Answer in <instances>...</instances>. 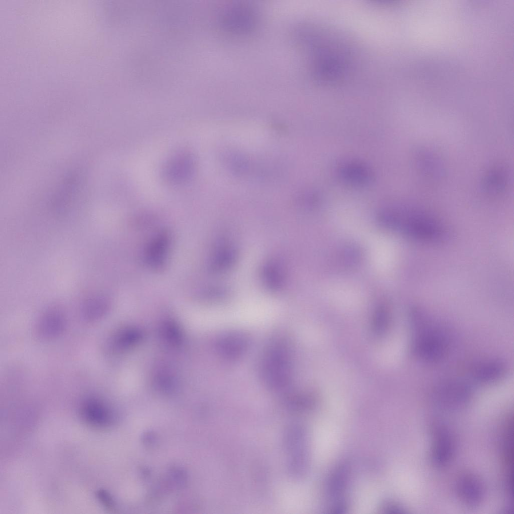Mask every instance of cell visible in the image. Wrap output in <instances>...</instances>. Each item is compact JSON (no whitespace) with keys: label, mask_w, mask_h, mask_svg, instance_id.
Instances as JSON below:
<instances>
[{"label":"cell","mask_w":514,"mask_h":514,"mask_svg":"<svg viewBox=\"0 0 514 514\" xmlns=\"http://www.w3.org/2000/svg\"><path fill=\"white\" fill-rule=\"evenodd\" d=\"M414 334L412 348L415 354L423 360L432 362L441 359L448 349L443 332L420 310L412 312Z\"/></svg>","instance_id":"6da1fadb"},{"label":"cell","mask_w":514,"mask_h":514,"mask_svg":"<svg viewBox=\"0 0 514 514\" xmlns=\"http://www.w3.org/2000/svg\"><path fill=\"white\" fill-rule=\"evenodd\" d=\"M394 222L407 235L420 241L443 240L445 229L437 219L421 209H403L393 213Z\"/></svg>","instance_id":"7a4b0ae2"},{"label":"cell","mask_w":514,"mask_h":514,"mask_svg":"<svg viewBox=\"0 0 514 514\" xmlns=\"http://www.w3.org/2000/svg\"><path fill=\"white\" fill-rule=\"evenodd\" d=\"M262 373L270 388L281 389L288 384L290 365L288 351L283 344L275 343L269 348L262 362Z\"/></svg>","instance_id":"3957f363"},{"label":"cell","mask_w":514,"mask_h":514,"mask_svg":"<svg viewBox=\"0 0 514 514\" xmlns=\"http://www.w3.org/2000/svg\"><path fill=\"white\" fill-rule=\"evenodd\" d=\"M470 390L465 383L451 380L438 384L433 391V396L439 404L449 408L456 407L465 404L469 399Z\"/></svg>","instance_id":"277c9868"},{"label":"cell","mask_w":514,"mask_h":514,"mask_svg":"<svg viewBox=\"0 0 514 514\" xmlns=\"http://www.w3.org/2000/svg\"><path fill=\"white\" fill-rule=\"evenodd\" d=\"M252 9L247 5L231 6L222 15V23L229 31L241 33L249 31L254 27L255 17Z\"/></svg>","instance_id":"5b68a950"},{"label":"cell","mask_w":514,"mask_h":514,"mask_svg":"<svg viewBox=\"0 0 514 514\" xmlns=\"http://www.w3.org/2000/svg\"><path fill=\"white\" fill-rule=\"evenodd\" d=\"M195 161L193 156L186 153H179L167 162L164 175L168 182L174 184L185 183L193 175Z\"/></svg>","instance_id":"8992f818"},{"label":"cell","mask_w":514,"mask_h":514,"mask_svg":"<svg viewBox=\"0 0 514 514\" xmlns=\"http://www.w3.org/2000/svg\"><path fill=\"white\" fill-rule=\"evenodd\" d=\"M83 421L93 428H104L110 426L114 420L109 409L101 402L94 398L85 400L80 408Z\"/></svg>","instance_id":"52a82bcc"},{"label":"cell","mask_w":514,"mask_h":514,"mask_svg":"<svg viewBox=\"0 0 514 514\" xmlns=\"http://www.w3.org/2000/svg\"><path fill=\"white\" fill-rule=\"evenodd\" d=\"M432 458L439 466H444L449 462L453 453L451 437L448 431L443 426L437 425L433 428Z\"/></svg>","instance_id":"ba28073f"},{"label":"cell","mask_w":514,"mask_h":514,"mask_svg":"<svg viewBox=\"0 0 514 514\" xmlns=\"http://www.w3.org/2000/svg\"><path fill=\"white\" fill-rule=\"evenodd\" d=\"M339 174L344 182L356 186L367 185L372 179L369 168L362 163L355 161L342 164L339 168Z\"/></svg>","instance_id":"9c48e42d"},{"label":"cell","mask_w":514,"mask_h":514,"mask_svg":"<svg viewBox=\"0 0 514 514\" xmlns=\"http://www.w3.org/2000/svg\"><path fill=\"white\" fill-rule=\"evenodd\" d=\"M65 321L62 313L51 310L44 314L36 325V333L42 339H50L59 336L64 330Z\"/></svg>","instance_id":"30bf717a"},{"label":"cell","mask_w":514,"mask_h":514,"mask_svg":"<svg viewBox=\"0 0 514 514\" xmlns=\"http://www.w3.org/2000/svg\"><path fill=\"white\" fill-rule=\"evenodd\" d=\"M248 344L247 337L239 332H231L223 335L218 343L219 350L225 357L235 359L246 351Z\"/></svg>","instance_id":"8fae6325"},{"label":"cell","mask_w":514,"mask_h":514,"mask_svg":"<svg viewBox=\"0 0 514 514\" xmlns=\"http://www.w3.org/2000/svg\"><path fill=\"white\" fill-rule=\"evenodd\" d=\"M505 372V366L498 360L483 361L477 365L473 370V376L482 383H491L500 379Z\"/></svg>","instance_id":"7c38bea8"},{"label":"cell","mask_w":514,"mask_h":514,"mask_svg":"<svg viewBox=\"0 0 514 514\" xmlns=\"http://www.w3.org/2000/svg\"><path fill=\"white\" fill-rule=\"evenodd\" d=\"M168 244V237L165 233L160 234L153 239L146 252V260L150 265L159 268L163 265Z\"/></svg>","instance_id":"4fadbf2b"},{"label":"cell","mask_w":514,"mask_h":514,"mask_svg":"<svg viewBox=\"0 0 514 514\" xmlns=\"http://www.w3.org/2000/svg\"><path fill=\"white\" fill-rule=\"evenodd\" d=\"M457 486L459 494L467 504L474 505L480 500L482 495L481 485L474 477L465 476L461 478Z\"/></svg>","instance_id":"5bb4252c"},{"label":"cell","mask_w":514,"mask_h":514,"mask_svg":"<svg viewBox=\"0 0 514 514\" xmlns=\"http://www.w3.org/2000/svg\"><path fill=\"white\" fill-rule=\"evenodd\" d=\"M417 163L420 170L426 176L437 179L444 175V168L441 161L428 152L422 151L418 155Z\"/></svg>","instance_id":"9a60e30c"},{"label":"cell","mask_w":514,"mask_h":514,"mask_svg":"<svg viewBox=\"0 0 514 514\" xmlns=\"http://www.w3.org/2000/svg\"><path fill=\"white\" fill-rule=\"evenodd\" d=\"M507 179V173L504 168H495L485 176L482 181L483 189L489 194L499 193L505 188Z\"/></svg>","instance_id":"2e32d148"},{"label":"cell","mask_w":514,"mask_h":514,"mask_svg":"<svg viewBox=\"0 0 514 514\" xmlns=\"http://www.w3.org/2000/svg\"><path fill=\"white\" fill-rule=\"evenodd\" d=\"M107 307L106 300L99 296L87 299L82 306V313L86 319L94 320L101 315Z\"/></svg>","instance_id":"e0dca14e"},{"label":"cell","mask_w":514,"mask_h":514,"mask_svg":"<svg viewBox=\"0 0 514 514\" xmlns=\"http://www.w3.org/2000/svg\"><path fill=\"white\" fill-rule=\"evenodd\" d=\"M348 474V468L346 465H340L336 468L329 481L328 490L331 496H337L345 489Z\"/></svg>","instance_id":"ac0fdd59"},{"label":"cell","mask_w":514,"mask_h":514,"mask_svg":"<svg viewBox=\"0 0 514 514\" xmlns=\"http://www.w3.org/2000/svg\"><path fill=\"white\" fill-rule=\"evenodd\" d=\"M264 278L266 285L271 289H277L281 285V278L279 270L276 265L270 263L264 269Z\"/></svg>","instance_id":"d6986e66"},{"label":"cell","mask_w":514,"mask_h":514,"mask_svg":"<svg viewBox=\"0 0 514 514\" xmlns=\"http://www.w3.org/2000/svg\"><path fill=\"white\" fill-rule=\"evenodd\" d=\"M388 320V314L386 310L381 308L377 310L373 320L374 332L377 334H381L387 328Z\"/></svg>","instance_id":"ffe728a7"},{"label":"cell","mask_w":514,"mask_h":514,"mask_svg":"<svg viewBox=\"0 0 514 514\" xmlns=\"http://www.w3.org/2000/svg\"><path fill=\"white\" fill-rule=\"evenodd\" d=\"M232 260L233 254L231 251L222 250L216 255L213 268L218 270L225 269L231 263Z\"/></svg>","instance_id":"44dd1931"},{"label":"cell","mask_w":514,"mask_h":514,"mask_svg":"<svg viewBox=\"0 0 514 514\" xmlns=\"http://www.w3.org/2000/svg\"><path fill=\"white\" fill-rule=\"evenodd\" d=\"M96 495L99 501L106 507L113 509L114 501L110 495L105 490L100 489L97 491Z\"/></svg>","instance_id":"7402d4cb"}]
</instances>
